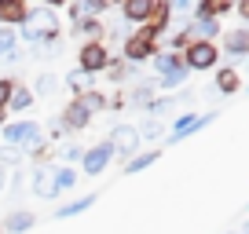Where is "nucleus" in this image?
Masks as SVG:
<instances>
[{
  "instance_id": "1a4fd4ad",
  "label": "nucleus",
  "mask_w": 249,
  "mask_h": 234,
  "mask_svg": "<svg viewBox=\"0 0 249 234\" xmlns=\"http://www.w3.org/2000/svg\"><path fill=\"white\" fill-rule=\"evenodd\" d=\"M150 11H154V4H150V0H128V4H124V15L132 18V22L150 18Z\"/></svg>"
},
{
  "instance_id": "2eb2a0df",
  "label": "nucleus",
  "mask_w": 249,
  "mask_h": 234,
  "mask_svg": "<svg viewBox=\"0 0 249 234\" xmlns=\"http://www.w3.org/2000/svg\"><path fill=\"white\" fill-rule=\"evenodd\" d=\"M33 194H37V198H52L55 194V180L48 176V172H37V180H33Z\"/></svg>"
},
{
  "instance_id": "f8f14e48",
  "label": "nucleus",
  "mask_w": 249,
  "mask_h": 234,
  "mask_svg": "<svg viewBox=\"0 0 249 234\" xmlns=\"http://www.w3.org/2000/svg\"><path fill=\"white\" fill-rule=\"evenodd\" d=\"M62 117H66V128H85V125H88V110L81 106V102H73Z\"/></svg>"
},
{
  "instance_id": "a211bd4d",
  "label": "nucleus",
  "mask_w": 249,
  "mask_h": 234,
  "mask_svg": "<svg viewBox=\"0 0 249 234\" xmlns=\"http://www.w3.org/2000/svg\"><path fill=\"white\" fill-rule=\"evenodd\" d=\"M30 102H33V92H26V88H15L8 106H11V110H30Z\"/></svg>"
},
{
  "instance_id": "b1692460",
  "label": "nucleus",
  "mask_w": 249,
  "mask_h": 234,
  "mask_svg": "<svg viewBox=\"0 0 249 234\" xmlns=\"http://www.w3.org/2000/svg\"><path fill=\"white\" fill-rule=\"evenodd\" d=\"M11 92H15V84H11V81H0V114H4V106L11 102Z\"/></svg>"
},
{
  "instance_id": "6e6552de",
  "label": "nucleus",
  "mask_w": 249,
  "mask_h": 234,
  "mask_svg": "<svg viewBox=\"0 0 249 234\" xmlns=\"http://www.w3.org/2000/svg\"><path fill=\"white\" fill-rule=\"evenodd\" d=\"M150 48H154V40H150V37H143V33H140V37H132L128 44H124V55H128L132 63H143V59L150 55Z\"/></svg>"
},
{
  "instance_id": "7ed1b4c3",
  "label": "nucleus",
  "mask_w": 249,
  "mask_h": 234,
  "mask_svg": "<svg viewBox=\"0 0 249 234\" xmlns=\"http://www.w3.org/2000/svg\"><path fill=\"white\" fill-rule=\"evenodd\" d=\"M107 63H110V55H107V48H103L99 40L81 48V73H99Z\"/></svg>"
},
{
  "instance_id": "bb28decb",
  "label": "nucleus",
  "mask_w": 249,
  "mask_h": 234,
  "mask_svg": "<svg viewBox=\"0 0 249 234\" xmlns=\"http://www.w3.org/2000/svg\"><path fill=\"white\" fill-rule=\"evenodd\" d=\"M158 132H161V125H158V121H147L143 132H140V139H143V135H158Z\"/></svg>"
},
{
  "instance_id": "20e7f679",
  "label": "nucleus",
  "mask_w": 249,
  "mask_h": 234,
  "mask_svg": "<svg viewBox=\"0 0 249 234\" xmlns=\"http://www.w3.org/2000/svg\"><path fill=\"white\" fill-rule=\"evenodd\" d=\"M110 150H121V154H132L136 147H140V132H136L132 125H117L114 132H110Z\"/></svg>"
},
{
  "instance_id": "423d86ee",
  "label": "nucleus",
  "mask_w": 249,
  "mask_h": 234,
  "mask_svg": "<svg viewBox=\"0 0 249 234\" xmlns=\"http://www.w3.org/2000/svg\"><path fill=\"white\" fill-rule=\"evenodd\" d=\"M110 157H114V150H110L107 143H103V147H92L85 154V172H88V176H99V172L110 165Z\"/></svg>"
},
{
  "instance_id": "cd10ccee",
  "label": "nucleus",
  "mask_w": 249,
  "mask_h": 234,
  "mask_svg": "<svg viewBox=\"0 0 249 234\" xmlns=\"http://www.w3.org/2000/svg\"><path fill=\"white\" fill-rule=\"evenodd\" d=\"M0 161H18V154H15V150H11V147H0Z\"/></svg>"
},
{
  "instance_id": "f03ea898",
  "label": "nucleus",
  "mask_w": 249,
  "mask_h": 234,
  "mask_svg": "<svg viewBox=\"0 0 249 234\" xmlns=\"http://www.w3.org/2000/svg\"><path fill=\"white\" fill-rule=\"evenodd\" d=\"M4 139L11 147H26V150H40V128L33 121H18V125H4Z\"/></svg>"
},
{
  "instance_id": "ddd939ff",
  "label": "nucleus",
  "mask_w": 249,
  "mask_h": 234,
  "mask_svg": "<svg viewBox=\"0 0 249 234\" xmlns=\"http://www.w3.org/2000/svg\"><path fill=\"white\" fill-rule=\"evenodd\" d=\"M227 51L246 55V51H249V30H234L231 37H227Z\"/></svg>"
},
{
  "instance_id": "4be33fe9",
  "label": "nucleus",
  "mask_w": 249,
  "mask_h": 234,
  "mask_svg": "<svg viewBox=\"0 0 249 234\" xmlns=\"http://www.w3.org/2000/svg\"><path fill=\"white\" fill-rule=\"evenodd\" d=\"M154 66H158V70L165 73V77H169V73H176V70H179V66H176V59H172V55H161V59H158Z\"/></svg>"
},
{
  "instance_id": "4468645a",
  "label": "nucleus",
  "mask_w": 249,
  "mask_h": 234,
  "mask_svg": "<svg viewBox=\"0 0 249 234\" xmlns=\"http://www.w3.org/2000/svg\"><path fill=\"white\" fill-rule=\"evenodd\" d=\"M209 121H213V114L209 117H191V114H187V117H179V121H176V135H187L191 128H205Z\"/></svg>"
},
{
  "instance_id": "c756f323",
  "label": "nucleus",
  "mask_w": 249,
  "mask_h": 234,
  "mask_svg": "<svg viewBox=\"0 0 249 234\" xmlns=\"http://www.w3.org/2000/svg\"><path fill=\"white\" fill-rule=\"evenodd\" d=\"M8 187V172H4V165H0V190Z\"/></svg>"
},
{
  "instance_id": "a878e982",
  "label": "nucleus",
  "mask_w": 249,
  "mask_h": 234,
  "mask_svg": "<svg viewBox=\"0 0 249 234\" xmlns=\"http://www.w3.org/2000/svg\"><path fill=\"white\" fill-rule=\"evenodd\" d=\"M99 30H103V26L95 22V18H88V22H81V26H77V33H88V37H95Z\"/></svg>"
},
{
  "instance_id": "9b49d317",
  "label": "nucleus",
  "mask_w": 249,
  "mask_h": 234,
  "mask_svg": "<svg viewBox=\"0 0 249 234\" xmlns=\"http://www.w3.org/2000/svg\"><path fill=\"white\" fill-rule=\"evenodd\" d=\"M88 205H95V194H85V198H77V201H70V205H62L55 216L59 219H66V216H77V212H85Z\"/></svg>"
},
{
  "instance_id": "c85d7f7f",
  "label": "nucleus",
  "mask_w": 249,
  "mask_h": 234,
  "mask_svg": "<svg viewBox=\"0 0 249 234\" xmlns=\"http://www.w3.org/2000/svg\"><path fill=\"white\" fill-rule=\"evenodd\" d=\"M202 33H205V37H209V33H216V22H213V18H202Z\"/></svg>"
},
{
  "instance_id": "dca6fc26",
  "label": "nucleus",
  "mask_w": 249,
  "mask_h": 234,
  "mask_svg": "<svg viewBox=\"0 0 249 234\" xmlns=\"http://www.w3.org/2000/svg\"><path fill=\"white\" fill-rule=\"evenodd\" d=\"M15 30H4V26H0V59H11V55H15Z\"/></svg>"
},
{
  "instance_id": "9d476101",
  "label": "nucleus",
  "mask_w": 249,
  "mask_h": 234,
  "mask_svg": "<svg viewBox=\"0 0 249 234\" xmlns=\"http://www.w3.org/2000/svg\"><path fill=\"white\" fill-rule=\"evenodd\" d=\"M33 227V212H11L8 219H4V231L18 234V231H30Z\"/></svg>"
},
{
  "instance_id": "7c9ffc66",
  "label": "nucleus",
  "mask_w": 249,
  "mask_h": 234,
  "mask_svg": "<svg viewBox=\"0 0 249 234\" xmlns=\"http://www.w3.org/2000/svg\"><path fill=\"white\" fill-rule=\"evenodd\" d=\"M242 15H246V18H249V4H242Z\"/></svg>"
},
{
  "instance_id": "393cba45",
  "label": "nucleus",
  "mask_w": 249,
  "mask_h": 234,
  "mask_svg": "<svg viewBox=\"0 0 249 234\" xmlns=\"http://www.w3.org/2000/svg\"><path fill=\"white\" fill-rule=\"evenodd\" d=\"M154 157H158V154H143V157H136V161L128 165V172H143L147 165H154Z\"/></svg>"
},
{
  "instance_id": "aec40b11",
  "label": "nucleus",
  "mask_w": 249,
  "mask_h": 234,
  "mask_svg": "<svg viewBox=\"0 0 249 234\" xmlns=\"http://www.w3.org/2000/svg\"><path fill=\"white\" fill-rule=\"evenodd\" d=\"M55 88H59V81H55L52 73H40L37 77V95H52Z\"/></svg>"
},
{
  "instance_id": "6ab92c4d",
  "label": "nucleus",
  "mask_w": 249,
  "mask_h": 234,
  "mask_svg": "<svg viewBox=\"0 0 249 234\" xmlns=\"http://www.w3.org/2000/svg\"><path fill=\"white\" fill-rule=\"evenodd\" d=\"M66 84H70L73 92H88V77H85L81 70H70V73H66Z\"/></svg>"
},
{
  "instance_id": "39448f33",
  "label": "nucleus",
  "mask_w": 249,
  "mask_h": 234,
  "mask_svg": "<svg viewBox=\"0 0 249 234\" xmlns=\"http://www.w3.org/2000/svg\"><path fill=\"white\" fill-rule=\"evenodd\" d=\"M213 63H216V48H213L209 40H195L191 51H187V66H195V70H209Z\"/></svg>"
},
{
  "instance_id": "5701e85b",
  "label": "nucleus",
  "mask_w": 249,
  "mask_h": 234,
  "mask_svg": "<svg viewBox=\"0 0 249 234\" xmlns=\"http://www.w3.org/2000/svg\"><path fill=\"white\" fill-rule=\"evenodd\" d=\"M81 106L92 114V110H103V106H107V99H103V95H85V99H81Z\"/></svg>"
},
{
  "instance_id": "f3484780",
  "label": "nucleus",
  "mask_w": 249,
  "mask_h": 234,
  "mask_svg": "<svg viewBox=\"0 0 249 234\" xmlns=\"http://www.w3.org/2000/svg\"><path fill=\"white\" fill-rule=\"evenodd\" d=\"M216 88H220L224 95H231L234 88H238V73H234V70H220V73H216Z\"/></svg>"
},
{
  "instance_id": "412c9836",
  "label": "nucleus",
  "mask_w": 249,
  "mask_h": 234,
  "mask_svg": "<svg viewBox=\"0 0 249 234\" xmlns=\"http://www.w3.org/2000/svg\"><path fill=\"white\" fill-rule=\"evenodd\" d=\"M73 180H77V172H73V168H62V172H55V190H62V187H73Z\"/></svg>"
},
{
  "instance_id": "0eeeda50",
  "label": "nucleus",
  "mask_w": 249,
  "mask_h": 234,
  "mask_svg": "<svg viewBox=\"0 0 249 234\" xmlns=\"http://www.w3.org/2000/svg\"><path fill=\"white\" fill-rule=\"evenodd\" d=\"M26 11H30V8H22L18 0H0V26H4V30H11V26H22Z\"/></svg>"
},
{
  "instance_id": "f257e3e1",
  "label": "nucleus",
  "mask_w": 249,
  "mask_h": 234,
  "mask_svg": "<svg viewBox=\"0 0 249 234\" xmlns=\"http://www.w3.org/2000/svg\"><path fill=\"white\" fill-rule=\"evenodd\" d=\"M22 33H26V40H52L55 37V15L48 8H33V11H26V18H22Z\"/></svg>"
}]
</instances>
